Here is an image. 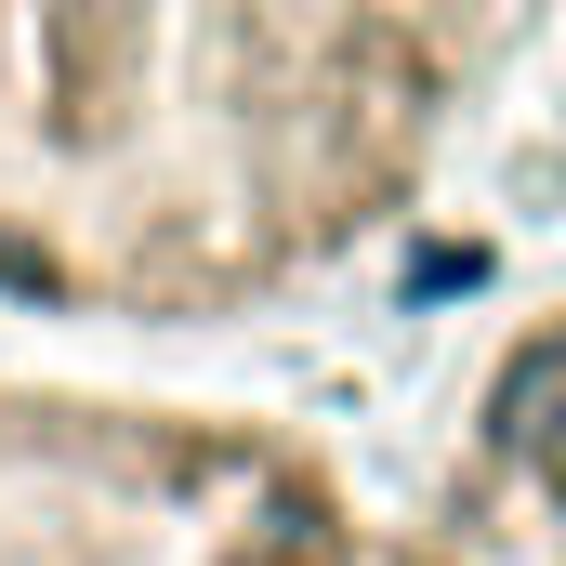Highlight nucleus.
Returning <instances> with one entry per match:
<instances>
[{
    "instance_id": "f257e3e1",
    "label": "nucleus",
    "mask_w": 566,
    "mask_h": 566,
    "mask_svg": "<svg viewBox=\"0 0 566 566\" xmlns=\"http://www.w3.org/2000/svg\"><path fill=\"white\" fill-rule=\"evenodd\" d=\"M488 434L501 448H566V329H527L514 356H501V382H488Z\"/></svg>"
}]
</instances>
